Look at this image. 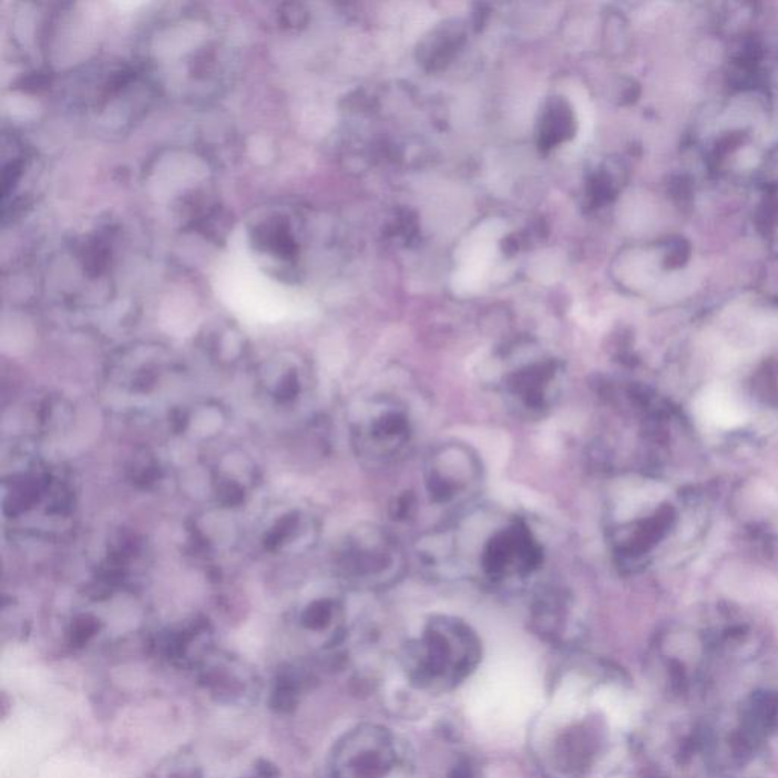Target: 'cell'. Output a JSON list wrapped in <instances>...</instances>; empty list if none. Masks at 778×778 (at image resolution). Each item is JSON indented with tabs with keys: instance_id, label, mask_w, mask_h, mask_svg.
I'll use <instances>...</instances> for the list:
<instances>
[{
	"instance_id": "obj_1",
	"label": "cell",
	"mask_w": 778,
	"mask_h": 778,
	"mask_svg": "<svg viewBox=\"0 0 778 778\" xmlns=\"http://www.w3.org/2000/svg\"><path fill=\"white\" fill-rule=\"evenodd\" d=\"M424 567L440 579L469 580L487 590H518L539 575L544 546L518 514L490 513L481 503L423 534Z\"/></svg>"
},
{
	"instance_id": "obj_2",
	"label": "cell",
	"mask_w": 778,
	"mask_h": 778,
	"mask_svg": "<svg viewBox=\"0 0 778 778\" xmlns=\"http://www.w3.org/2000/svg\"><path fill=\"white\" fill-rule=\"evenodd\" d=\"M484 487L485 467L477 450L462 441L440 442L421 461L419 489L392 501L391 518L399 523L417 522L426 505L437 518V530L479 505Z\"/></svg>"
},
{
	"instance_id": "obj_3",
	"label": "cell",
	"mask_w": 778,
	"mask_h": 778,
	"mask_svg": "<svg viewBox=\"0 0 778 778\" xmlns=\"http://www.w3.org/2000/svg\"><path fill=\"white\" fill-rule=\"evenodd\" d=\"M481 658V638L472 626L460 617L436 614L408 643L403 665L413 686L440 694L465 682Z\"/></svg>"
},
{
	"instance_id": "obj_4",
	"label": "cell",
	"mask_w": 778,
	"mask_h": 778,
	"mask_svg": "<svg viewBox=\"0 0 778 778\" xmlns=\"http://www.w3.org/2000/svg\"><path fill=\"white\" fill-rule=\"evenodd\" d=\"M544 718L534 731L532 751L547 778H581L595 767L607 745V728L592 714Z\"/></svg>"
},
{
	"instance_id": "obj_5",
	"label": "cell",
	"mask_w": 778,
	"mask_h": 778,
	"mask_svg": "<svg viewBox=\"0 0 778 778\" xmlns=\"http://www.w3.org/2000/svg\"><path fill=\"white\" fill-rule=\"evenodd\" d=\"M351 438L356 452L368 464L378 469L400 464L416 448V413L403 397L378 392L360 403Z\"/></svg>"
},
{
	"instance_id": "obj_6",
	"label": "cell",
	"mask_w": 778,
	"mask_h": 778,
	"mask_svg": "<svg viewBox=\"0 0 778 778\" xmlns=\"http://www.w3.org/2000/svg\"><path fill=\"white\" fill-rule=\"evenodd\" d=\"M338 564L344 580L355 588L385 592L407 575L408 554L395 532L368 523L347 536Z\"/></svg>"
},
{
	"instance_id": "obj_7",
	"label": "cell",
	"mask_w": 778,
	"mask_h": 778,
	"mask_svg": "<svg viewBox=\"0 0 778 778\" xmlns=\"http://www.w3.org/2000/svg\"><path fill=\"white\" fill-rule=\"evenodd\" d=\"M696 757L718 778H765L771 765L769 744L748 731L735 714L696 727Z\"/></svg>"
},
{
	"instance_id": "obj_8",
	"label": "cell",
	"mask_w": 778,
	"mask_h": 778,
	"mask_svg": "<svg viewBox=\"0 0 778 778\" xmlns=\"http://www.w3.org/2000/svg\"><path fill=\"white\" fill-rule=\"evenodd\" d=\"M563 364L552 356L506 360L493 379L505 407L523 420H542L552 412L563 392Z\"/></svg>"
},
{
	"instance_id": "obj_9",
	"label": "cell",
	"mask_w": 778,
	"mask_h": 778,
	"mask_svg": "<svg viewBox=\"0 0 778 778\" xmlns=\"http://www.w3.org/2000/svg\"><path fill=\"white\" fill-rule=\"evenodd\" d=\"M409 759L387 728L360 726L335 748L331 778H408Z\"/></svg>"
},
{
	"instance_id": "obj_10",
	"label": "cell",
	"mask_w": 778,
	"mask_h": 778,
	"mask_svg": "<svg viewBox=\"0 0 778 778\" xmlns=\"http://www.w3.org/2000/svg\"><path fill=\"white\" fill-rule=\"evenodd\" d=\"M658 678L667 692L679 698L698 694L708 679L712 654L703 637H663L657 646Z\"/></svg>"
},
{
	"instance_id": "obj_11",
	"label": "cell",
	"mask_w": 778,
	"mask_h": 778,
	"mask_svg": "<svg viewBox=\"0 0 778 778\" xmlns=\"http://www.w3.org/2000/svg\"><path fill=\"white\" fill-rule=\"evenodd\" d=\"M532 629L554 645H566L579 633L575 600L566 588L547 585L532 597L530 608Z\"/></svg>"
},
{
	"instance_id": "obj_12",
	"label": "cell",
	"mask_w": 778,
	"mask_h": 778,
	"mask_svg": "<svg viewBox=\"0 0 778 778\" xmlns=\"http://www.w3.org/2000/svg\"><path fill=\"white\" fill-rule=\"evenodd\" d=\"M736 719L748 731L771 744L778 739V689H756L740 699Z\"/></svg>"
},
{
	"instance_id": "obj_13",
	"label": "cell",
	"mask_w": 778,
	"mask_h": 778,
	"mask_svg": "<svg viewBox=\"0 0 778 778\" xmlns=\"http://www.w3.org/2000/svg\"><path fill=\"white\" fill-rule=\"evenodd\" d=\"M199 682L219 702H236L252 687L249 675H243L235 666L213 665L201 670Z\"/></svg>"
},
{
	"instance_id": "obj_14",
	"label": "cell",
	"mask_w": 778,
	"mask_h": 778,
	"mask_svg": "<svg viewBox=\"0 0 778 778\" xmlns=\"http://www.w3.org/2000/svg\"><path fill=\"white\" fill-rule=\"evenodd\" d=\"M342 605L341 602L323 597L314 601L303 613V625L309 632L325 633L334 629L335 633L342 634Z\"/></svg>"
},
{
	"instance_id": "obj_15",
	"label": "cell",
	"mask_w": 778,
	"mask_h": 778,
	"mask_svg": "<svg viewBox=\"0 0 778 778\" xmlns=\"http://www.w3.org/2000/svg\"><path fill=\"white\" fill-rule=\"evenodd\" d=\"M301 684L298 675L284 673L277 678L272 695V706L280 714H289L300 703Z\"/></svg>"
},
{
	"instance_id": "obj_16",
	"label": "cell",
	"mask_w": 778,
	"mask_h": 778,
	"mask_svg": "<svg viewBox=\"0 0 778 778\" xmlns=\"http://www.w3.org/2000/svg\"><path fill=\"white\" fill-rule=\"evenodd\" d=\"M158 778H201V771L187 757H175L166 767L160 768Z\"/></svg>"
},
{
	"instance_id": "obj_17",
	"label": "cell",
	"mask_w": 778,
	"mask_h": 778,
	"mask_svg": "<svg viewBox=\"0 0 778 778\" xmlns=\"http://www.w3.org/2000/svg\"><path fill=\"white\" fill-rule=\"evenodd\" d=\"M98 633V624L95 620L90 617H81L75 621L71 629V643L73 646H83Z\"/></svg>"
},
{
	"instance_id": "obj_18",
	"label": "cell",
	"mask_w": 778,
	"mask_h": 778,
	"mask_svg": "<svg viewBox=\"0 0 778 778\" xmlns=\"http://www.w3.org/2000/svg\"><path fill=\"white\" fill-rule=\"evenodd\" d=\"M778 218V198L776 195H768L764 201L759 212V227L764 232H771Z\"/></svg>"
},
{
	"instance_id": "obj_19",
	"label": "cell",
	"mask_w": 778,
	"mask_h": 778,
	"mask_svg": "<svg viewBox=\"0 0 778 778\" xmlns=\"http://www.w3.org/2000/svg\"><path fill=\"white\" fill-rule=\"evenodd\" d=\"M687 259H689V245L678 243L675 245L673 253L667 256V266L678 268V266L686 264Z\"/></svg>"
},
{
	"instance_id": "obj_20",
	"label": "cell",
	"mask_w": 778,
	"mask_h": 778,
	"mask_svg": "<svg viewBox=\"0 0 778 778\" xmlns=\"http://www.w3.org/2000/svg\"><path fill=\"white\" fill-rule=\"evenodd\" d=\"M449 778H473V768L470 767L469 761L462 760L460 764L454 765Z\"/></svg>"
},
{
	"instance_id": "obj_21",
	"label": "cell",
	"mask_w": 778,
	"mask_h": 778,
	"mask_svg": "<svg viewBox=\"0 0 778 778\" xmlns=\"http://www.w3.org/2000/svg\"><path fill=\"white\" fill-rule=\"evenodd\" d=\"M625 778H651V777H645V776H636V777H625Z\"/></svg>"
}]
</instances>
